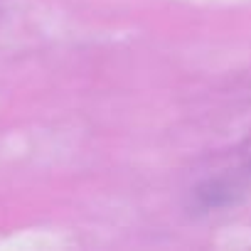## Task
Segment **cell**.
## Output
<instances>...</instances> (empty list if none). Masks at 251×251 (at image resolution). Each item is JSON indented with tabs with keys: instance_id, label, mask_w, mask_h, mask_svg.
<instances>
[]
</instances>
